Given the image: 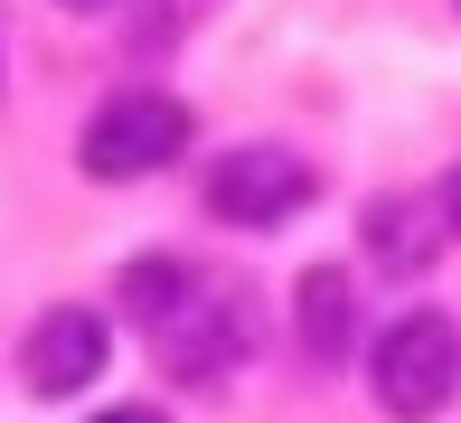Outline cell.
I'll use <instances>...</instances> for the list:
<instances>
[{
	"mask_svg": "<svg viewBox=\"0 0 461 423\" xmlns=\"http://www.w3.org/2000/svg\"><path fill=\"white\" fill-rule=\"evenodd\" d=\"M151 348H160L170 376H226L255 348V320H245V302L226 283H198V273H188V292L151 320Z\"/></svg>",
	"mask_w": 461,
	"mask_h": 423,
	"instance_id": "277c9868",
	"label": "cell"
},
{
	"mask_svg": "<svg viewBox=\"0 0 461 423\" xmlns=\"http://www.w3.org/2000/svg\"><path fill=\"white\" fill-rule=\"evenodd\" d=\"M179 292H188V264H170V254H151V264L122 273V302H132V320H141V329H151L160 310L179 302Z\"/></svg>",
	"mask_w": 461,
	"mask_h": 423,
	"instance_id": "ba28073f",
	"label": "cell"
},
{
	"mask_svg": "<svg viewBox=\"0 0 461 423\" xmlns=\"http://www.w3.org/2000/svg\"><path fill=\"white\" fill-rule=\"evenodd\" d=\"M179 151H188V104H170V94H113L76 141L86 179H151Z\"/></svg>",
	"mask_w": 461,
	"mask_h": 423,
	"instance_id": "7a4b0ae2",
	"label": "cell"
},
{
	"mask_svg": "<svg viewBox=\"0 0 461 423\" xmlns=\"http://www.w3.org/2000/svg\"><path fill=\"white\" fill-rule=\"evenodd\" d=\"M367 386H376V405H386L395 423H433L452 405V386H461V329L443 320V310H405V320L376 338Z\"/></svg>",
	"mask_w": 461,
	"mask_h": 423,
	"instance_id": "6da1fadb",
	"label": "cell"
},
{
	"mask_svg": "<svg viewBox=\"0 0 461 423\" xmlns=\"http://www.w3.org/2000/svg\"><path fill=\"white\" fill-rule=\"evenodd\" d=\"M95 423H160L151 405H113V414H95Z\"/></svg>",
	"mask_w": 461,
	"mask_h": 423,
	"instance_id": "9c48e42d",
	"label": "cell"
},
{
	"mask_svg": "<svg viewBox=\"0 0 461 423\" xmlns=\"http://www.w3.org/2000/svg\"><path fill=\"white\" fill-rule=\"evenodd\" d=\"M321 198V169L302 151H283V141H255V151H226L207 169V207H217V226H283L302 217V207Z\"/></svg>",
	"mask_w": 461,
	"mask_h": 423,
	"instance_id": "3957f363",
	"label": "cell"
},
{
	"mask_svg": "<svg viewBox=\"0 0 461 423\" xmlns=\"http://www.w3.org/2000/svg\"><path fill=\"white\" fill-rule=\"evenodd\" d=\"M67 10H113V0H67Z\"/></svg>",
	"mask_w": 461,
	"mask_h": 423,
	"instance_id": "8fae6325",
	"label": "cell"
},
{
	"mask_svg": "<svg viewBox=\"0 0 461 423\" xmlns=\"http://www.w3.org/2000/svg\"><path fill=\"white\" fill-rule=\"evenodd\" d=\"M414 226H424V217H414L405 198H376V207H367V254H376V264H395V273H414V264L433 254Z\"/></svg>",
	"mask_w": 461,
	"mask_h": 423,
	"instance_id": "52a82bcc",
	"label": "cell"
},
{
	"mask_svg": "<svg viewBox=\"0 0 461 423\" xmlns=\"http://www.w3.org/2000/svg\"><path fill=\"white\" fill-rule=\"evenodd\" d=\"M443 207H452V226H461V169H452V179H443Z\"/></svg>",
	"mask_w": 461,
	"mask_h": 423,
	"instance_id": "30bf717a",
	"label": "cell"
},
{
	"mask_svg": "<svg viewBox=\"0 0 461 423\" xmlns=\"http://www.w3.org/2000/svg\"><path fill=\"white\" fill-rule=\"evenodd\" d=\"M292 320H302V348L321 357H348V338H358V283H348L339 264H311L302 283H292Z\"/></svg>",
	"mask_w": 461,
	"mask_h": 423,
	"instance_id": "8992f818",
	"label": "cell"
},
{
	"mask_svg": "<svg viewBox=\"0 0 461 423\" xmlns=\"http://www.w3.org/2000/svg\"><path fill=\"white\" fill-rule=\"evenodd\" d=\"M104 357H113V329H104V310H38L29 348H19V376H29V395H86L104 376Z\"/></svg>",
	"mask_w": 461,
	"mask_h": 423,
	"instance_id": "5b68a950",
	"label": "cell"
}]
</instances>
